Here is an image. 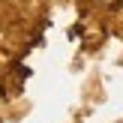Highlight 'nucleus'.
<instances>
[]
</instances>
